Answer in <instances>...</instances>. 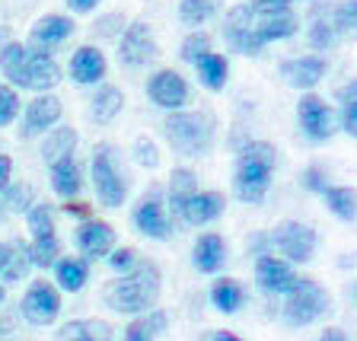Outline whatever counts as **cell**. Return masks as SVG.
Returning a JSON list of instances; mask_svg holds the SVG:
<instances>
[{
  "label": "cell",
  "instance_id": "1",
  "mask_svg": "<svg viewBox=\"0 0 357 341\" xmlns=\"http://www.w3.org/2000/svg\"><path fill=\"white\" fill-rule=\"evenodd\" d=\"M102 300L109 310L125 312V316H137V312L153 310L160 300V271L153 262H141L121 278L109 281L102 287Z\"/></svg>",
  "mask_w": 357,
  "mask_h": 341
},
{
  "label": "cell",
  "instance_id": "2",
  "mask_svg": "<svg viewBox=\"0 0 357 341\" xmlns=\"http://www.w3.org/2000/svg\"><path fill=\"white\" fill-rule=\"evenodd\" d=\"M278 166V150L268 141L243 144L236 160V176H233V192L245 204H261L271 188V176Z\"/></svg>",
  "mask_w": 357,
  "mask_h": 341
},
{
  "label": "cell",
  "instance_id": "3",
  "mask_svg": "<svg viewBox=\"0 0 357 341\" xmlns=\"http://www.w3.org/2000/svg\"><path fill=\"white\" fill-rule=\"evenodd\" d=\"M163 134L172 144V150L182 156H204L214 147V134H217V119L214 112L201 109V112H169L163 119Z\"/></svg>",
  "mask_w": 357,
  "mask_h": 341
},
{
  "label": "cell",
  "instance_id": "4",
  "mask_svg": "<svg viewBox=\"0 0 357 341\" xmlns=\"http://www.w3.org/2000/svg\"><path fill=\"white\" fill-rule=\"evenodd\" d=\"M93 185L102 208H121L128 201V179L121 172V153L115 144H96L93 150Z\"/></svg>",
  "mask_w": 357,
  "mask_h": 341
},
{
  "label": "cell",
  "instance_id": "5",
  "mask_svg": "<svg viewBox=\"0 0 357 341\" xmlns=\"http://www.w3.org/2000/svg\"><path fill=\"white\" fill-rule=\"evenodd\" d=\"M287 303H284V319L287 326L300 328V326H310L328 310V294L322 284L310 281V278H297V284L284 294Z\"/></svg>",
  "mask_w": 357,
  "mask_h": 341
},
{
  "label": "cell",
  "instance_id": "6",
  "mask_svg": "<svg viewBox=\"0 0 357 341\" xmlns=\"http://www.w3.org/2000/svg\"><path fill=\"white\" fill-rule=\"evenodd\" d=\"M268 243L275 245L278 252L284 255V262H297V265H306L316 252V230L310 223L300 220H287L281 227L268 233Z\"/></svg>",
  "mask_w": 357,
  "mask_h": 341
},
{
  "label": "cell",
  "instance_id": "7",
  "mask_svg": "<svg viewBox=\"0 0 357 341\" xmlns=\"http://www.w3.org/2000/svg\"><path fill=\"white\" fill-rule=\"evenodd\" d=\"M156 54H160V45H156V36H153V29H150V22H144V20L128 22L119 38L121 64L137 70V67H147L150 61H156Z\"/></svg>",
  "mask_w": 357,
  "mask_h": 341
},
{
  "label": "cell",
  "instance_id": "8",
  "mask_svg": "<svg viewBox=\"0 0 357 341\" xmlns=\"http://www.w3.org/2000/svg\"><path fill=\"white\" fill-rule=\"evenodd\" d=\"M297 121H300L303 137L312 144L328 141V137L338 131V115H335V109L322 96H316V93H306L297 103Z\"/></svg>",
  "mask_w": 357,
  "mask_h": 341
},
{
  "label": "cell",
  "instance_id": "9",
  "mask_svg": "<svg viewBox=\"0 0 357 341\" xmlns=\"http://www.w3.org/2000/svg\"><path fill=\"white\" fill-rule=\"evenodd\" d=\"M252 22H255V13L249 3H233V7L227 10V16H223V42L230 45V52L245 54V58L261 54L265 45L255 38Z\"/></svg>",
  "mask_w": 357,
  "mask_h": 341
},
{
  "label": "cell",
  "instance_id": "10",
  "mask_svg": "<svg viewBox=\"0 0 357 341\" xmlns=\"http://www.w3.org/2000/svg\"><path fill=\"white\" fill-rule=\"evenodd\" d=\"M147 99L153 105H160V109H166V112H178V109H185V105L192 103V86H188V80L178 74V70L163 67V70L150 74Z\"/></svg>",
  "mask_w": 357,
  "mask_h": 341
},
{
  "label": "cell",
  "instance_id": "11",
  "mask_svg": "<svg viewBox=\"0 0 357 341\" xmlns=\"http://www.w3.org/2000/svg\"><path fill=\"white\" fill-rule=\"evenodd\" d=\"M58 83H61V64L52 58V52L29 48V52H26V61H22L16 86L32 89V93H48V89H54Z\"/></svg>",
  "mask_w": 357,
  "mask_h": 341
},
{
  "label": "cell",
  "instance_id": "12",
  "mask_svg": "<svg viewBox=\"0 0 357 341\" xmlns=\"http://www.w3.org/2000/svg\"><path fill=\"white\" fill-rule=\"evenodd\" d=\"M131 220H134V230L150 239H169V233H172V220L163 208V192L160 188H150L144 195L141 204L134 208Z\"/></svg>",
  "mask_w": 357,
  "mask_h": 341
},
{
  "label": "cell",
  "instance_id": "13",
  "mask_svg": "<svg viewBox=\"0 0 357 341\" xmlns=\"http://www.w3.org/2000/svg\"><path fill=\"white\" fill-rule=\"evenodd\" d=\"M61 312V294L52 281H32L26 297H22V316L32 326H48V322L58 319Z\"/></svg>",
  "mask_w": 357,
  "mask_h": 341
},
{
  "label": "cell",
  "instance_id": "14",
  "mask_svg": "<svg viewBox=\"0 0 357 341\" xmlns=\"http://www.w3.org/2000/svg\"><path fill=\"white\" fill-rule=\"evenodd\" d=\"M223 208H227V201H223L220 192H195V195H188V198L176 201V204H172V214H176L178 220H185L188 227H204V223L217 220V217L223 214Z\"/></svg>",
  "mask_w": 357,
  "mask_h": 341
},
{
  "label": "cell",
  "instance_id": "15",
  "mask_svg": "<svg viewBox=\"0 0 357 341\" xmlns=\"http://www.w3.org/2000/svg\"><path fill=\"white\" fill-rule=\"evenodd\" d=\"M281 80L287 83L290 89H316L322 83V77L328 74V61L319 58V54H303V58H287L281 67Z\"/></svg>",
  "mask_w": 357,
  "mask_h": 341
},
{
  "label": "cell",
  "instance_id": "16",
  "mask_svg": "<svg viewBox=\"0 0 357 341\" xmlns=\"http://www.w3.org/2000/svg\"><path fill=\"white\" fill-rule=\"evenodd\" d=\"M64 115V105L54 93H38L26 109H22V137H36V134L52 131Z\"/></svg>",
  "mask_w": 357,
  "mask_h": 341
},
{
  "label": "cell",
  "instance_id": "17",
  "mask_svg": "<svg viewBox=\"0 0 357 341\" xmlns=\"http://www.w3.org/2000/svg\"><path fill=\"white\" fill-rule=\"evenodd\" d=\"M105 70H109V61H105L102 48L96 45H80L74 54H70V64H67V74L77 86H96L105 80Z\"/></svg>",
  "mask_w": 357,
  "mask_h": 341
},
{
  "label": "cell",
  "instance_id": "18",
  "mask_svg": "<svg viewBox=\"0 0 357 341\" xmlns=\"http://www.w3.org/2000/svg\"><path fill=\"white\" fill-rule=\"evenodd\" d=\"M255 281H259V287L265 294L284 297L297 284V271L290 268V262L278 259V255H259V262H255Z\"/></svg>",
  "mask_w": 357,
  "mask_h": 341
},
{
  "label": "cell",
  "instance_id": "19",
  "mask_svg": "<svg viewBox=\"0 0 357 341\" xmlns=\"http://www.w3.org/2000/svg\"><path fill=\"white\" fill-rule=\"evenodd\" d=\"M70 36H74V20H70V16L45 13L42 20L32 22L29 48H38V52H54V48L64 45Z\"/></svg>",
  "mask_w": 357,
  "mask_h": 341
},
{
  "label": "cell",
  "instance_id": "20",
  "mask_svg": "<svg viewBox=\"0 0 357 341\" xmlns=\"http://www.w3.org/2000/svg\"><path fill=\"white\" fill-rule=\"evenodd\" d=\"M77 245L86 259H105L115 249V230L105 220L86 217V223H80V230H77Z\"/></svg>",
  "mask_w": 357,
  "mask_h": 341
},
{
  "label": "cell",
  "instance_id": "21",
  "mask_svg": "<svg viewBox=\"0 0 357 341\" xmlns=\"http://www.w3.org/2000/svg\"><path fill=\"white\" fill-rule=\"evenodd\" d=\"M252 32L261 45L271 42H284V38H294L300 32V20L294 16V10H281V13H265L255 16Z\"/></svg>",
  "mask_w": 357,
  "mask_h": 341
},
{
  "label": "cell",
  "instance_id": "22",
  "mask_svg": "<svg viewBox=\"0 0 357 341\" xmlns=\"http://www.w3.org/2000/svg\"><path fill=\"white\" fill-rule=\"evenodd\" d=\"M223 259H227V243H223V236H217V233H204V236H198L192 262H195V268H198L201 275H214L217 268L223 265Z\"/></svg>",
  "mask_w": 357,
  "mask_h": 341
},
{
  "label": "cell",
  "instance_id": "23",
  "mask_svg": "<svg viewBox=\"0 0 357 341\" xmlns=\"http://www.w3.org/2000/svg\"><path fill=\"white\" fill-rule=\"evenodd\" d=\"M77 141H80V134H77L74 128L54 125L52 131H45L42 160H45V163H48V166H52V163H58V160H67V156H74Z\"/></svg>",
  "mask_w": 357,
  "mask_h": 341
},
{
  "label": "cell",
  "instance_id": "24",
  "mask_svg": "<svg viewBox=\"0 0 357 341\" xmlns=\"http://www.w3.org/2000/svg\"><path fill=\"white\" fill-rule=\"evenodd\" d=\"M125 109V93L119 86H112V83H102L96 89V96L89 103V115L96 125H112V121L119 119V112Z\"/></svg>",
  "mask_w": 357,
  "mask_h": 341
},
{
  "label": "cell",
  "instance_id": "25",
  "mask_svg": "<svg viewBox=\"0 0 357 341\" xmlns=\"http://www.w3.org/2000/svg\"><path fill=\"white\" fill-rule=\"evenodd\" d=\"M52 185H54V192H58L61 198H67V201H74L77 195H80L83 172H80V166H77L74 156L52 163Z\"/></svg>",
  "mask_w": 357,
  "mask_h": 341
},
{
  "label": "cell",
  "instance_id": "26",
  "mask_svg": "<svg viewBox=\"0 0 357 341\" xmlns=\"http://www.w3.org/2000/svg\"><path fill=\"white\" fill-rule=\"evenodd\" d=\"M195 70H198L201 86L211 89V93L223 89L227 86V80H230V61L223 58V54H214V52H208L204 58L195 61Z\"/></svg>",
  "mask_w": 357,
  "mask_h": 341
},
{
  "label": "cell",
  "instance_id": "27",
  "mask_svg": "<svg viewBox=\"0 0 357 341\" xmlns=\"http://www.w3.org/2000/svg\"><path fill=\"white\" fill-rule=\"evenodd\" d=\"M54 281H58L61 290H67V294H77V290L86 287V278H89V265L86 259H58L54 262Z\"/></svg>",
  "mask_w": 357,
  "mask_h": 341
},
{
  "label": "cell",
  "instance_id": "28",
  "mask_svg": "<svg viewBox=\"0 0 357 341\" xmlns=\"http://www.w3.org/2000/svg\"><path fill=\"white\" fill-rule=\"evenodd\" d=\"M58 341H112V326L102 319H77L61 328Z\"/></svg>",
  "mask_w": 357,
  "mask_h": 341
},
{
  "label": "cell",
  "instance_id": "29",
  "mask_svg": "<svg viewBox=\"0 0 357 341\" xmlns=\"http://www.w3.org/2000/svg\"><path fill=\"white\" fill-rule=\"evenodd\" d=\"M211 303H214V310L220 312H236L243 310L245 303V290L239 281H233V278H220V281H214V287H211Z\"/></svg>",
  "mask_w": 357,
  "mask_h": 341
},
{
  "label": "cell",
  "instance_id": "30",
  "mask_svg": "<svg viewBox=\"0 0 357 341\" xmlns=\"http://www.w3.org/2000/svg\"><path fill=\"white\" fill-rule=\"evenodd\" d=\"M220 0H178V22L188 29H201L211 16H217Z\"/></svg>",
  "mask_w": 357,
  "mask_h": 341
},
{
  "label": "cell",
  "instance_id": "31",
  "mask_svg": "<svg viewBox=\"0 0 357 341\" xmlns=\"http://www.w3.org/2000/svg\"><path fill=\"white\" fill-rule=\"evenodd\" d=\"M160 332H166V312L163 310H147V316L131 322L121 341H153Z\"/></svg>",
  "mask_w": 357,
  "mask_h": 341
},
{
  "label": "cell",
  "instance_id": "32",
  "mask_svg": "<svg viewBox=\"0 0 357 341\" xmlns=\"http://www.w3.org/2000/svg\"><path fill=\"white\" fill-rule=\"evenodd\" d=\"M29 268H32V262H29V245H10V255H7V262H3V268H0V275H3V281L7 284H20L22 278L29 275Z\"/></svg>",
  "mask_w": 357,
  "mask_h": 341
},
{
  "label": "cell",
  "instance_id": "33",
  "mask_svg": "<svg viewBox=\"0 0 357 341\" xmlns=\"http://www.w3.org/2000/svg\"><path fill=\"white\" fill-rule=\"evenodd\" d=\"M322 198H326L328 211H332V214L338 217V220H344V223L354 220V214H357L354 188H332V185H328L326 192H322Z\"/></svg>",
  "mask_w": 357,
  "mask_h": 341
},
{
  "label": "cell",
  "instance_id": "34",
  "mask_svg": "<svg viewBox=\"0 0 357 341\" xmlns=\"http://www.w3.org/2000/svg\"><path fill=\"white\" fill-rule=\"evenodd\" d=\"M338 99H342V112H335L338 115V128L351 137H357V83L351 80L348 86L338 89Z\"/></svg>",
  "mask_w": 357,
  "mask_h": 341
},
{
  "label": "cell",
  "instance_id": "35",
  "mask_svg": "<svg viewBox=\"0 0 357 341\" xmlns=\"http://www.w3.org/2000/svg\"><path fill=\"white\" fill-rule=\"evenodd\" d=\"M26 52H29V45H22V42H7L3 48H0V74L7 77L13 86H16V80H20Z\"/></svg>",
  "mask_w": 357,
  "mask_h": 341
},
{
  "label": "cell",
  "instance_id": "36",
  "mask_svg": "<svg viewBox=\"0 0 357 341\" xmlns=\"http://www.w3.org/2000/svg\"><path fill=\"white\" fill-rule=\"evenodd\" d=\"M26 223H29L32 239L52 236L54 233V208L48 204V201H45V204H32V208L26 211Z\"/></svg>",
  "mask_w": 357,
  "mask_h": 341
},
{
  "label": "cell",
  "instance_id": "37",
  "mask_svg": "<svg viewBox=\"0 0 357 341\" xmlns=\"http://www.w3.org/2000/svg\"><path fill=\"white\" fill-rule=\"evenodd\" d=\"M61 259V243H58V236H38L36 243L29 245V262L36 268H52L54 262Z\"/></svg>",
  "mask_w": 357,
  "mask_h": 341
},
{
  "label": "cell",
  "instance_id": "38",
  "mask_svg": "<svg viewBox=\"0 0 357 341\" xmlns=\"http://www.w3.org/2000/svg\"><path fill=\"white\" fill-rule=\"evenodd\" d=\"M32 195L36 192H32L29 182H16V185L10 182V185L3 188V204H7L10 211H16V214H26V211L32 208V201H36Z\"/></svg>",
  "mask_w": 357,
  "mask_h": 341
},
{
  "label": "cell",
  "instance_id": "39",
  "mask_svg": "<svg viewBox=\"0 0 357 341\" xmlns=\"http://www.w3.org/2000/svg\"><path fill=\"white\" fill-rule=\"evenodd\" d=\"M198 192V176H195L192 169H172L169 176V201L176 204V201L188 198V195Z\"/></svg>",
  "mask_w": 357,
  "mask_h": 341
},
{
  "label": "cell",
  "instance_id": "40",
  "mask_svg": "<svg viewBox=\"0 0 357 341\" xmlns=\"http://www.w3.org/2000/svg\"><path fill=\"white\" fill-rule=\"evenodd\" d=\"M310 48H316V52H328V48H335L338 45V32L332 29V22L328 20H312L310 26Z\"/></svg>",
  "mask_w": 357,
  "mask_h": 341
},
{
  "label": "cell",
  "instance_id": "41",
  "mask_svg": "<svg viewBox=\"0 0 357 341\" xmlns=\"http://www.w3.org/2000/svg\"><path fill=\"white\" fill-rule=\"evenodd\" d=\"M208 52H211V36L208 32H192V36H185L182 48H178V58L185 61V64H195V61L204 58Z\"/></svg>",
  "mask_w": 357,
  "mask_h": 341
},
{
  "label": "cell",
  "instance_id": "42",
  "mask_svg": "<svg viewBox=\"0 0 357 341\" xmlns=\"http://www.w3.org/2000/svg\"><path fill=\"white\" fill-rule=\"evenodd\" d=\"M357 26V3L354 0H342L338 7H335V20H332V29L338 36H351Z\"/></svg>",
  "mask_w": 357,
  "mask_h": 341
},
{
  "label": "cell",
  "instance_id": "43",
  "mask_svg": "<svg viewBox=\"0 0 357 341\" xmlns=\"http://www.w3.org/2000/svg\"><path fill=\"white\" fill-rule=\"evenodd\" d=\"M16 115H20V96H16L13 86L0 83V128L13 125Z\"/></svg>",
  "mask_w": 357,
  "mask_h": 341
},
{
  "label": "cell",
  "instance_id": "44",
  "mask_svg": "<svg viewBox=\"0 0 357 341\" xmlns=\"http://www.w3.org/2000/svg\"><path fill=\"white\" fill-rule=\"evenodd\" d=\"M134 160H137V166H144V169H156V166H160V150H156V144L150 141V137H137V141H134Z\"/></svg>",
  "mask_w": 357,
  "mask_h": 341
},
{
  "label": "cell",
  "instance_id": "45",
  "mask_svg": "<svg viewBox=\"0 0 357 341\" xmlns=\"http://www.w3.org/2000/svg\"><path fill=\"white\" fill-rule=\"evenodd\" d=\"M125 29V20H121L119 13H109V16H102V20L93 26V32H96L99 38H115L119 32Z\"/></svg>",
  "mask_w": 357,
  "mask_h": 341
},
{
  "label": "cell",
  "instance_id": "46",
  "mask_svg": "<svg viewBox=\"0 0 357 341\" xmlns=\"http://www.w3.org/2000/svg\"><path fill=\"white\" fill-rule=\"evenodd\" d=\"M300 182H303V188H310V192H316V195H322L328 188V179H326V169H322V166H310Z\"/></svg>",
  "mask_w": 357,
  "mask_h": 341
},
{
  "label": "cell",
  "instance_id": "47",
  "mask_svg": "<svg viewBox=\"0 0 357 341\" xmlns=\"http://www.w3.org/2000/svg\"><path fill=\"white\" fill-rule=\"evenodd\" d=\"M105 259H109V265L115 268V271H131V268L137 265V255H134L131 249H112Z\"/></svg>",
  "mask_w": 357,
  "mask_h": 341
},
{
  "label": "cell",
  "instance_id": "48",
  "mask_svg": "<svg viewBox=\"0 0 357 341\" xmlns=\"http://www.w3.org/2000/svg\"><path fill=\"white\" fill-rule=\"evenodd\" d=\"M294 0H249L255 16H265V13H281V10H290Z\"/></svg>",
  "mask_w": 357,
  "mask_h": 341
},
{
  "label": "cell",
  "instance_id": "49",
  "mask_svg": "<svg viewBox=\"0 0 357 341\" xmlns=\"http://www.w3.org/2000/svg\"><path fill=\"white\" fill-rule=\"evenodd\" d=\"M10 176H13V160L7 153H0V192L10 185Z\"/></svg>",
  "mask_w": 357,
  "mask_h": 341
},
{
  "label": "cell",
  "instance_id": "50",
  "mask_svg": "<svg viewBox=\"0 0 357 341\" xmlns=\"http://www.w3.org/2000/svg\"><path fill=\"white\" fill-rule=\"evenodd\" d=\"M67 7L74 10V13H93L99 7V0H64Z\"/></svg>",
  "mask_w": 357,
  "mask_h": 341
},
{
  "label": "cell",
  "instance_id": "51",
  "mask_svg": "<svg viewBox=\"0 0 357 341\" xmlns=\"http://www.w3.org/2000/svg\"><path fill=\"white\" fill-rule=\"evenodd\" d=\"M67 214H74V217H83V220H86V217H89V208H86V204H74V201H67Z\"/></svg>",
  "mask_w": 357,
  "mask_h": 341
},
{
  "label": "cell",
  "instance_id": "52",
  "mask_svg": "<svg viewBox=\"0 0 357 341\" xmlns=\"http://www.w3.org/2000/svg\"><path fill=\"white\" fill-rule=\"evenodd\" d=\"M319 341H348V338H344V332H342V328H326Z\"/></svg>",
  "mask_w": 357,
  "mask_h": 341
},
{
  "label": "cell",
  "instance_id": "53",
  "mask_svg": "<svg viewBox=\"0 0 357 341\" xmlns=\"http://www.w3.org/2000/svg\"><path fill=\"white\" fill-rule=\"evenodd\" d=\"M204 341H243V338H236L233 332H211Z\"/></svg>",
  "mask_w": 357,
  "mask_h": 341
},
{
  "label": "cell",
  "instance_id": "54",
  "mask_svg": "<svg viewBox=\"0 0 357 341\" xmlns=\"http://www.w3.org/2000/svg\"><path fill=\"white\" fill-rule=\"evenodd\" d=\"M7 255H10V245H7V243H0V268H3V262H7Z\"/></svg>",
  "mask_w": 357,
  "mask_h": 341
},
{
  "label": "cell",
  "instance_id": "55",
  "mask_svg": "<svg viewBox=\"0 0 357 341\" xmlns=\"http://www.w3.org/2000/svg\"><path fill=\"white\" fill-rule=\"evenodd\" d=\"M3 300H7V290H3V284H0V303H3Z\"/></svg>",
  "mask_w": 357,
  "mask_h": 341
},
{
  "label": "cell",
  "instance_id": "56",
  "mask_svg": "<svg viewBox=\"0 0 357 341\" xmlns=\"http://www.w3.org/2000/svg\"><path fill=\"white\" fill-rule=\"evenodd\" d=\"M300 3H312V0H300Z\"/></svg>",
  "mask_w": 357,
  "mask_h": 341
},
{
  "label": "cell",
  "instance_id": "57",
  "mask_svg": "<svg viewBox=\"0 0 357 341\" xmlns=\"http://www.w3.org/2000/svg\"><path fill=\"white\" fill-rule=\"evenodd\" d=\"M0 214H3V211H0Z\"/></svg>",
  "mask_w": 357,
  "mask_h": 341
}]
</instances>
